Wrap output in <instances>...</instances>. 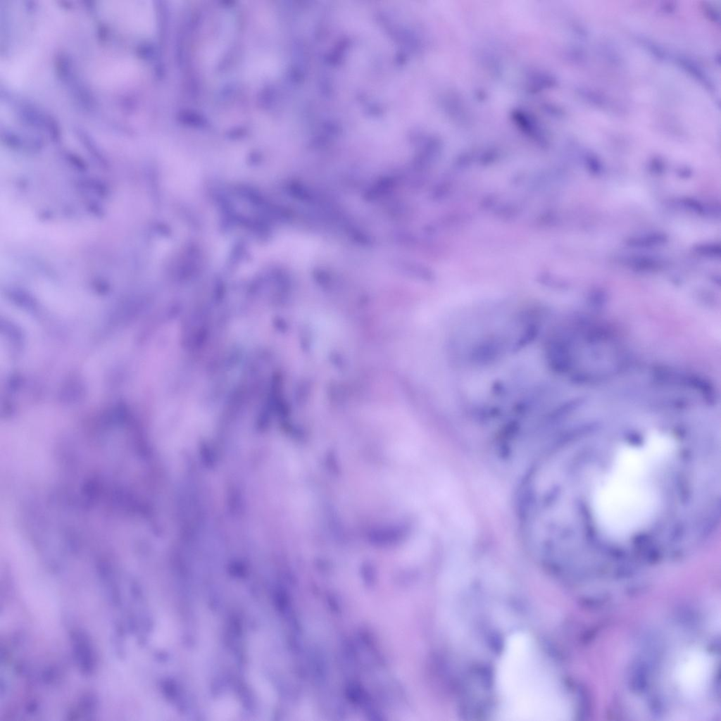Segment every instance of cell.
<instances>
[{
	"label": "cell",
	"mask_w": 721,
	"mask_h": 721,
	"mask_svg": "<svg viewBox=\"0 0 721 721\" xmlns=\"http://www.w3.org/2000/svg\"><path fill=\"white\" fill-rule=\"evenodd\" d=\"M675 448L668 438L653 435L615 451L594 481L590 496L592 520L605 539L625 543L658 520Z\"/></svg>",
	"instance_id": "6da1fadb"
},
{
	"label": "cell",
	"mask_w": 721,
	"mask_h": 721,
	"mask_svg": "<svg viewBox=\"0 0 721 721\" xmlns=\"http://www.w3.org/2000/svg\"><path fill=\"white\" fill-rule=\"evenodd\" d=\"M73 638L78 664L84 672H90L94 667V660L87 637L84 634L77 632Z\"/></svg>",
	"instance_id": "8992f818"
},
{
	"label": "cell",
	"mask_w": 721,
	"mask_h": 721,
	"mask_svg": "<svg viewBox=\"0 0 721 721\" xmlns=\"http://www.w3.org/2000/svg\"><path fill=\"white\" fill-rule=\"evenodd\" d=\"M500 715L516 721H560L570 715L568 701L530 637L511 636L500 659Z\"/></svg>",
	"instance_id": "7a4b0ae2"
},
{
	"label": "cell",
	"mask_w": 721,
	"mask_h": 721,
	"mask_svg": "<svg viewBox=\"0 0 721 721\" xmlns=\"http://www.w3.org/2000/svg\"><path fill=\"white\" fill-rule=\"evenodd\" d=\"M710 671V662L704 653L693 651L686 653L675 668V678L683 694L694 697L706 686Z\"/></svg>",
	"instance_id": "277c9868"
},
{
	"label": "cell",
	"mask_w": 721,
	"mask_h": 721,
	"mask_svg": "<svg viewBox=\"0 0 721 721\" xmlns=\"http://www.w3.org/2000/svg\"><path fill=\"white\" fill-rule=\"evenodd\" d=\"M98 83L108 87H120L132 83L136 77V65L126 59H110L101 63L95 71Z\"/></svg>",
	"instance_id": "5b68a950"
},
{
	"label": "cell",
	"mask_w": 721,
	"mask_h": 721,
	"mask_svg": "<svg viewBox=\"0 0 721 721\" xmlns=\"http://www.w3.org/2000/svg\"><path fill=\"white\" fill-rule=\"evenodd\" d=\"M102 10L108 21L124 31L148 34L154 27V12L148 1H110Z\"/></svg>",
	"instance_id": "3957f363"
}]
</instances>
